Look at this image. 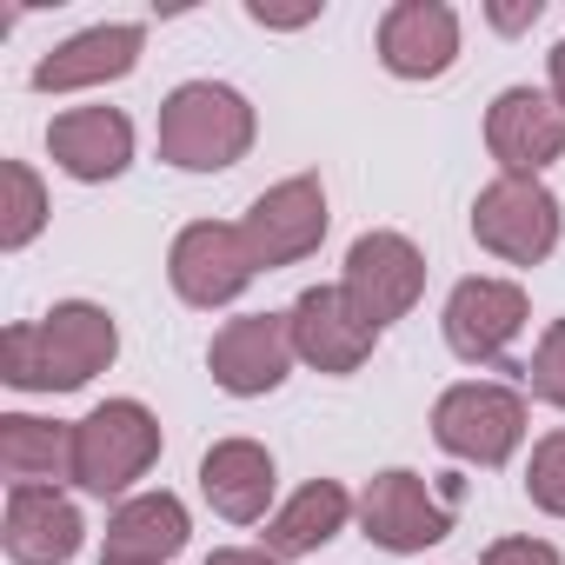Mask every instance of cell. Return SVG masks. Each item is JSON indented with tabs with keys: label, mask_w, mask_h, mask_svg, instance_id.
<instances>
[{
	"label": "cell",
	"mask_w": 565,
	"mask_h": 565,
	"mask_svg": "<svg viewBox=\"0 0 565 565\" xmlns=\"http://www.w3.org/2000/svg\"><path fill=\"white\" fill-rule=\"evenodd\" d=\"M200 492L213 499L220 519L253 525V519L266 512V499H273V459H266V446H253V439H220V446L200 459Z\"/></svg>",
	"instance_id": "obj_19"
},
{
	"label": "cell",
	"mask_w": 565,
	"mask_h": 565,
	"mask_svg": "<svg viewBox=\"0 0 565 565\" xmlns=\"http://www.w3.org/2000/svg\"><path fill=\"white\" fill-rule=\"evenodd\" d=\"M486 147H492V160H499L512 180H532L539 167H552V160L565 153V114H558L545 94L512 87V94H499V100H492Z\"/></svg>",
	"instance_id": "obj_12"
},
{
	"label": "cell",
	"mask_w": 565,
	"mask_h": 565,
	"mask_svg": "<svg viewBox=\"0 0 565 565\" xmlns=\"http://www.w3.org/2000/svg\"><path fill=\"white\" fill-rule=\"evenodd\" d=\"M180 545H186V505L173 492H147V499H127L107 519L100 565H167Z\"/></svg>",
	"instance_id": "obj_18"
},
{
	"label": "cell",
	"mask_w": 565,
	"mask_h": 565,
	"mask_svg": "<svg viewBox=\"0 0 565 565\" xmlns=\"http://www.w3.org/2000/svg\"><path fill=\"white\" fill-rule=\"evenodd\" d=\"M552 94H558V114H565V41L552 47Z\"/></svg>",
	"instance_id": "obj_26"
},
{
	"label": "cell",
	"mask_w": 565,
	"mask_h": 565,
	"mask_svg": "<svg viewBox=\"0 0 565 565\" xmlns=\"http://www.w3.org/2000/svg\"><path fill=\"white\" fill-rule=\"evenodd\" d=\"M452 54H459V21L439 0H399L380 21V61L399 81H433L452 67Z\"/></svg>",
	"instance_id": "obj_14"
},
{
	"label": "cell",
	"mask_w": 565,
	"mask_h": 565,
	"mask_svg": "<svg viewBox=\"0 0 565 565\" xmlns=\"http://www.w3.org/2000/svg\"><path fill=\"white\" fill-rule=\"evenodd\" d=\"M525 327V294L512 279H459L446 300V340L459 360H505Z\"/></svg>",
	"instance_id": "obj_13"
},
{
	"label": "cell",
	"mask_w": 565,
	"mask_h": 565,
	"mask_svg": "<svg viewBox=\"0 0 565 565\" xmlns=\"http://www.w3.org/2000/svg\"><path fill=\"white\" fill-rule=\"evenodd\" d=\"M472 233L486 253L512 259V266H539L558 246V200L539 180H492L472 206Z\"/></svg>",
	"instance_id": "obj_4"
},
{
	"label": "cell",
	"mask_w": 565,
	"mask_h": 565,
	"mask_svg": "<svg viewBox=\"0 0 565 565\" xmlns=\"http://www.w3.org/2000/svg\"><path fill=\"white\" fill-rule=\"evenodd\" d=\"M81 552V512L54 486H14L8 499V558L14 565H67Z\"/></svg>",
	"instance_id": "obj_16"
},
{
	"label": "cell",
	"mask_w": 565,
	"mask_h": 565,
	"mask_svg": "<svg viewBox=\"0 0 565 565\" xmlns=\"http://www.w3.org/2000/svg\"><path fill=\"white\" fill-rule=\"evenodd\" d=\"M206 565H273V558L266 552H213Z\"/></svg>",
	"instance_id": "obj_27"
},
{
	"label": "cell",
	"mask_w": 565,
	"mask_h": 565,
	"mask_svg": "<svg viewBox=\"0 0 565 565\" xmlns=\"http://www.w3.org/2000/svg\"><path fill=\"white\" fill-rule=\"evenodd\" d=\"M239 239H246V253H253V266H294V259H307L320 239H327V193H320V180H279L273 193H259L253 200V213L239 220Z\"/></svg>",
	"instance_id": "obj_6"
},
{
	"label": "cell",
	"mask_w": 565,
	"mask_h": 565,
	"mask_svg": "<svg viewBox=\"0 0 565 565\" xmlns=\"http://www.w3.org/2000/svg\"><path fill=\"white\" fill-rule=\"evenodd\" d=\"M419 287H426V259H419L413 239H399V233H360L353 239V253H347V300L373 327L413 313Z\"/></svg>",
	"instance_id": "obj_7"
},
{
	"label": "cell",
	"mask_w": 565,
	"mask_h": 565,
	"mask_svg": "<svg viewBox=\"0 0 565 565\" xmlns=\"http://www.w3.org/2000/svg\"><path fill=\"white\" fill-rule=\"evenodd\" d=\"M479 565H565L552 545H539V539H499Z\"/></svg>",
	"instance_id": "obj_25"
},
{
	"label": "cell",
	"mask_w": 565,
	"mask_h": 565,
	"mask_svg": "<svg viewBox=\"0 0 565 565\" xmlns=\"http://www.w3.org/2000/svg\"><path fill=\"white\" fill-rule=\"evenodd\" d=\"M206 360H213V380H220L233 399L273 393L279 380H287V360H294V327H287V320H273V313L226 320Z\"/></svg>",
	"instance_id": "obj_11"
},
{
	"label": "cell",
	"mask_w": 565,
	"mask_h": 565,
	"mask_svg": "<svg viewBox=\"0 0 565 565\" xmlns=\"http://www.w3.org/2000/svg\"><path fill=\"white\" fill-rule=\"evenodd\" d=\"M114 347H120L114 320L87 300H67L41 327H8V340H0V380L21 393H74L94 373H107Z\"/></svg>",
	"instance_id": "obj_1"
},
{
	"label": "cell",
	"mask_w": 565,
	"mask_h": 565,
	"mask_svg": "<svg viewBox=\"0 0 565 565\" xmlns=\"http://www.w3.org/2000/svg\"><path fill=\"white\" fill-rule=\"evenodd\" d=\"M167 273H173V294H180L186 307H226V300H239V287H246L259 266H253L239 226L200 220V226H186V233L173 239Z\"/></svg>",
	"instance_id": "obj_9"
},
{
	"label": "cell",
	"mask_w": 565,
	"mask_h": 565,
	"mask_svg": "<svg viewBox=\"0 0 565 565\" xmlns=\"http://www.w3.org/2000/svg\"><path fill=\"white\" fill-rule=\"evenodd\" d=\"M360 525L386 552H419V545H433V539L452 532V505L433 499L419 472H380L366 486V499H360Z\"/></svg>",
	"instance_id": "obj_10"
},
{
	"label": "cell",
	"mask_w": 565,
	"mask_h": 565,
	"mask_svg": "<svg viewBox=\"0 0 565 565\" xmlns=\"http://www.w3.org/2000/svg\"><path fill=\"white\" fill-rule=\"evenodd\" d=\"M153 459H160V426L134 399H107L74 426V479L100 499L127 492Z\"/></svg>",
	"instance_id": "obj_3"
},
{
	"label": "cell",
	"mask_w": 565,
	"mask_h": 565,
	"mask_svg": "<svg viewBox=\"0 0 565 565\" xmlns=\"http://www.w3.org/2000/svg\"><path fill=\"white\" fill-rule=\"evenodd\" d=\"M340 525H347V492H340L333 479H313V486H300V492H294V505H287V512L266 525V552H273V558L320 552Z\"/></svg>",
	"instance_id": "obj_21"
},
{
	"label": "cell",
	"mask_w": 565,
	"mask_h": 565,
	"mask_svg": "<svg viewBox=\"0 0 565 565\" xmlns=\"http://www.w3.org/2000/svg\"><path fill=\"white\" fill-rule=\"evenodd\" d=\"M287 327H294V353H300L313 373H353V366L373 353V340H380V327L347 300V287H313V294H300L294 313H287Z\"/></svg>",
	"instance_id": "obj_8"
},
{
	"label": "cell",
	"mask_w": 565,
	"mask_h": 565,
	"mask_svg": "<svg viewBox=\"0 0 565 565\" xmlns=\"http://www.w3.org/2000/svg\"><path fill=\"white\" fill-rule=\"evenodd\" d=\"M253 147V107L233 87L193 81L160 107V160L186 173H220Z\"/></svg>",
	"instance_id": "obj_2"
},
{
	"label": "cell",
	"mask_w": 565,
	"mask_h": 565,
	"mask_svg": "<svg viewBox=\"0 0 565 565\" xmlns=\"http://www.w3.org/2000/svg\"><path fill=\"white\" fill-rule=\"evenodd\" d=\"M47 147L74 180H114L134 160V127L114 107H74L47 127Z\"/></svg>",
	"instance_id": "obj_17"
},
{
	"label": "cell",
	"mask_w": 565,
	"mask_h": 565,
	"mask_svg": "<svg viewBox=\"0 0 565 565\" xmlns=\"http://www.w3.org/2000/svg\"><path fill=\"white\" fill-rule=\"evenodd\" d=\"M525 380H532V393H539V399L565 406V320H552V333L539 340V353H532Z\"/></svg>",
	"instance_id": "obj_24"
},
{
	"label": "cell",
	"mask_w": 565,
	"mask_h": 565,
	"mask_svg": "<svg viewBox=\"0 0 565 565\" xmlns=\"http://www.w3.org/2000/svg\"><path fill=\"white\" fill-rule=\"evenodd\" d=\"M0 246H28L34 233H41V220H47V193H41V180H34V167H21V160H8L0 167Z\"/></svg>",
	"instance_id": "obj_22"
},
{
	"label": "cell",
	"mask_w": 565,
	"mask_h": 565,
	"mask_svg": "<svg viewBox=\"0 0 565 565\" xmlns=\"http://www.w3.org/2000/svg\"><path fill=\"white\" fill-rule=\"evenodd\" d=\"M140 41H147V34L127 28V21H114V28H87V34H74L67 47H54V54L34 67V87H41V94H74V87L120 81V74H134Z\"/></svg>",
	"instance_id": "obj_15"
},
{
	"label": "cell",
	"mask_w": 565,
	"mask_h": 565,
	"mask_svg": "<svg viewBox=\"0 0 565 565\" xmlns=\"http://www.w3.org/2000/svg\"><path fill=\"white\" fill-rule=\"evenodd\" d=\"M525 492H532V505H539V512H558V519H565V433H552V439H539V446H532Z\"/></svg>",
	"instance_id": "obj_23"
},
{
	"label": "cell",
	"mask_w": 565,
	"mask_h": 565,
	"mask_svg": "<svg viewBox=\"0 0 565 565\" xmlns=\"http://www.w3.org/2000/svg\"><path fill=\"white\" fill-rule=\"evenodd\" d=\"M519 433H525V406L505 386H452L433 406V439L472 466H505Z\"/></svg>",
	"instance_id": "obj_5"
},
{
	"label": "cell",
	"mask_w": 565,
	"mask_h": 565,
	"mask_svg": "<svg viewBox=\"0 0 565 565\" xmlns=\"http://www.w3.org/2000/svg\"><path fill=\"white\" fill-rule=\"evenodd\" d=\"M0 466H8L14 486H47V479H74V433L8 413L0 419Z\"/></svg>",
	"instance_id": "obj_20"
}]
</instances>
